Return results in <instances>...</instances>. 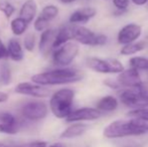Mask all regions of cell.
<instances>
[{
	"label": "cell",
	"mask_w": 148,
	"mask_h": 147,
	"mask_svg": "<svg viewBox=\"0 0 148 147\" xmlns=\"http://www.w3.org/2000/svg\"><path fill=\"white\" fill-rule=\"evenodd\" d=\"M84 74L75 68H58L51 71L43 72L31 77L32 83L40 86H59L80 82Z\"/></svg>",
	"instance_id": "6da1fadb"
},
{
	"label": "cell",
	"mask_w": 148,
	"mask_h": 147,
	"mask_svg": "<svg viewBox=\"0 0 148 147\" xmlns=\"http://www.w3.org/2000/svg\"><path fill=\"white\" fill-rule=\"evenodd\" d=\"M104 136L107 138H122L126 136H137L148 133V124L138 119L117 120L104 129Z\"/></svg>",
	"instance_id": "7a4b0ae2"
},
{
	"label": "cell",
	"mask_w": 148,
	"mask_h": 147,
	"mask_svg": "<svg viewBox=\"0 0 148 147\" xmlns=\"http://www.w3.org/2000/svg\"><path fill=\"white\" fill-rule=\"evenodd\" d=\"M75 91L64 88L55 92L49 100V108L53 115L60 119H66L73 111Z\"/></svg>",
	"instance_id": "3957f363"
},
{
	"label": "cell",
	"mask_w": 148,
	"mask_h": 147,
	"mask_svg": "<svg viewBox=\"0 0 148 147\" xmlns=\"http://www.w3.org/2000/svg\"><path fill=\"white\" fill-rule=\"evenodd\" d=\"M72 38L79 43L89 46H100L107 43L108 37L103 34H95L91 29L79 24H71Z\"/></svg>",
	"instance_id": "277c9868"
},
{
	"label": "cell",
	"mask_w": 148,
	"mask_h": 147,
	"mask_svg": "<svg viewBox=\"0 0 148 147\" xmlns=\"http://www.w3.org/2000/svg\"><path fill=\"white\" fill-rule=\"evenodd\" d=\"M53 63L59 68H66L75 61L79 55L80 47L78 43L69 41L60 47L53 49Z\"/></svg>",
	"instance_id": "5b68a950"
},
{
	"label": "cell",
	"mask_w": 148,
	"mask_h": 147,
	"mask_svg": "<svg viewBox=\"0 0 148 147\" xmlns=\"http://www.w3.org/2000/svg\"><path fill=\"white\" fill-rule=\"evenodd\" d=\"M86 65L89 69L100 74H120L124 71V66L120 61L115 59H100L88 57Z\"/></svg>",
	"instance_id": "8992f818"
},
{
	"label": "cell",
	"mask_w": 148,
	"mask_h": 147,
	"mask_svg": "<svg viewBox=\"0 0 148 147\" xmlns=\"http://www.w3.org/2000/svg\"><path fill=\"white\" fill-rule=\"evenodd\" d=\"M120 101L126 107L132 110L143 109L148 107V96L145 95L140 89L127 88L120 94Z\"/></svg>",
	"instance_id": "52a82bcc"
},
{
	"label": "cell",
	"mask_w": 148,
	"mask_h": 147,
	"mask_svg": "<svg viewBox=\"0 0 148 147\" xmlns=\"http://www.w3.org/2000/svg\"><path fill=\"white\" fill-rule=\"evenodd\" d=\"M49 113L47 104L41 101H30L21 107V114L25 119L38 121L45 119Z\"/></svg>",
	"instance_id": "ba28073f"
},
{
	"label": "cell",
	"mask_w": 148,
	"mask_h": 147,
	"mask_svg": "<svg viewBox=\"0 0 148 147\" xmlns=\"http://www.w3.org/2000/svg\"><path fill=\"white\" fill-rule=\"evenodd\" d=\"M14 92L20 95L33 97V98H47L51 95V90L45 88V86L28 82L19 83L14 89Z\"/></svg>",
	"instance_id": "9c48e42d"
},
{
	"label": "cell",
	"mask_w": 148,
	"mask_h": 147,
	"mask_svg": "<svg viewBox=\"0 0 148 147\" xmlns=\"http://www.w3.org/2000/svg\"><path fill=\"white\" fill-rule=\"evenodd\" d=\"M142 34V28L136 23H129L125 25L118 32L117 40L120 44L125 45L135 42Z\"/></svg>",
	"instance_id": "30bf717a"
},
{
	"label": "cell",
	"mask_w": 148,
	"mask_h": 147,
	"mask_svg": "<svg viewBox=\"0 0 148 147\" xmlns=\"http://www.w3.org/2000/svg\"><path fill=\"white\" fill-rule=\"evenodd\" d=\"M102 116V112L97 108H85L77 109L72 111L71 114L66 118V122H80V121H92V120L99 119Z\"/></svg>",
	"instance_id": "8fae6325"
},
{
	"label": "cell",
	"mask_w": 148,
	"mask_h": 147,
	"mask_svg": "<svg viewBox=\"0 0 148 147\" xmlns=\"http://www.w3.org/2000/svg\"><path fill=\"white\" fill-rule=\"evenodd\" d=\"M116 80L121 85V87L131 89L138 88L143 83L139 72L136 69H133V68H130V69L124 70L123 72H121Z\"/></svg>",
	"instance_id": "7c38bea8"
},
{
	"label": "cell",
	"mask_w": 148,
	"mask_h": 147,
	"mask_svg": "<svg viewBox=\"0 0 148 147\" xmlns=\"http://www.w3.org/2000/svg\"><path fill=\"white\" fill-rule=\"evenodd\" d=\"M19 121L9 112H0V133L16 134L19 130Z\"/></svg>",
	"instance_id": "4fadbf2b"
},
{
	"label": "cell",
	"mask_w": 148,
	"mask_h": 147,
	"mask_svg": "<svg viewBox=\"0 0 148 147\" xmlns=\"http://www.w3.org/2000/svg\"><path fill=\"white\" fill-rule=\"evenodd\" d=\"M56 34H57V29L53 28H47L41 32L38 41V49L43 57H47L53 51V46Z\"/></svg>",
	"instance_id": "5bb4252c"
},
{
	"label": "cell",
	"mask_w": 148,
	"mask_h": 147,
	"mask_svg": "<svg viewBox=\"0 0 148 147\" xmlns=\"http://www.w3.org/2000/svg\"><path fill=\"white\" fill-rule=\"evenodd\" d=\"M97 14V10L94 7H84L76 10L71 14L69 21L71 24H83L87 23L91 18L95 17Z\"/></svg>",
	"instance_id": "9a60e30c"
},
{
	"label": "cell",
	"mask_w": 148,
	"mask_h": 147,
	"mask_svg": "<svg viewBox=\"0 0 148 147\" xmlns=\"http://www.w3.org/2000/svg\"><path fill=\"white\" fill-rule=\"evenodd\" d=\"M6 51H7V57H10L12 61L21 62L24 59L23 47L16 38L9 39L7 46H6Z\"/></svg>",
	"instance_id": "2e32d148"
},
{
	"label": "cell",
	"mask_w": 148,
	"mask_h": 147,
	"mask_svg": "<svg viewBox=\"0 0 148 147\" xmlns=\"http://www.w3.org/2000/svg\"><path fill=\"white\" fill-rule=\"evenodd\" d=\"M37 13V3L35 0H25L19 10V17L31 23Z\"/></svg>",
	"instance_id": "e0dca14e"
},
{
	"label": "cell",
	"mask_w": 148,
	"mask_h": 147,
	"mask_svg": "<svg viewBox=\"0 0 148 147\" xmlns=\"http://www.w3.org/2000/svg\"><path fill=\"white\" fill-rule=\"evenodd\" d=\"M72 38V29H71V24L70 25H62L59 29H57V34H56V38L53 41V49L60 47V45L64 44V43L69 42Z\"/></svg>",
	"instance_id": "ac0fdd59"
},
{
	"label": "cell",
	"mask_w": 148,
	"mask_h": 147,
	"mask_svg": "<svg viewBox=\"0 0 148 147\" xmlns=\"http://www.w3.org/2000/svg\"><path fill=\"white\" fill-rule=\"evenodd\" d=\"M88 129V126L86 124L83 123H76L73 124V125L69 126L62 134H60V137L62 138H75L81 136L85 133Z\"/></svg>",
	"instance_id": "d6986e66"
},
{
	"label": "cell",
	"mask_w": 148,
	"mask_h": 147,
	"mask_svg": "<svg viewBox=\"0 0 148 147\" xmlns=\"http://www.w3.org/2000/svg\"><path fill=\"white\" fill-rule=\"evenodd\" d=\"M118 100L113 96H105L97 103V109L101 112H112L118 108Z\"/></svg>",
	"instance_id": "ffe728a7"
},
{
	"label": "cell",
	"mask_w": 148,
	"mask_h": 147,
	"mask_svg": "<svg viewBox=\"0 0 148 147\" xmlns=\"http://www.w3.org/2000/svg\"><path fill=\"white\" fill-rule=\"evenodd\" d=\"M28 25H29V23L27 21H25L23 18L16 17L14 19H12L11 22H10V29H11L12 34L14 36H22L27 30Z\"/></svg>",
	"instance_id": "44dd1931"
},
{
	"label": "cell",
	"mask_w": 148,
	"mask_h": 147,
	"mask_svg": "<svg viewBox=\"0 0 148 147\" xmlns=\"http://www.w3.org/2000/svg\"><path fill=\"white\" fill-rule=\"evenodd\" d=\"M145 46H146V42L145 41H135V42L123 45L120 51V53L123 55H135V53L143 51L145 49Z\"/></svg>",
	"instance_id": "7402d4cb"
},
{
	"label": "cell",
	"mask_w": 148,
	"mask_h": 147,
	"mask_svg": "<svg viewBox=\"0 0 148 147\" xmlns=\"http://www.w3.org/2000/svg\"><path fill=\"white\" fill-rule=\"evenodd\" d=\"M59 12H60V10L58 6L53 5V4H49V5H45V7L42 8V10H41L39 15L49 22L53 19H55V18L59 15Z\"/></svg>",
	"instance_id": "603a6c76"
},
{
	"label": "cell",
	"mask_w": 148,
	"mask_h": 147,
	"mask_svg": "<svg viewBox=\"0 0 148 147\" xmlns=\"http://www.w3.org/2000/svg\"><path fill=\"white\" fill-rule=\"evenodd\" d=\"M0 82L4 86H7L12 82L11 68L7 63H3L0 66Z\"/></svg>",
	"instance_id": "cb8c5ba5"
},
{
	"label": "cell",
	"mask_w": 148,
	"mask_h": 147,
	"mask_svg": "<svg viewBox=\"0 0 148 147\" xmlns=\"http://www.w3.org/2000/svg\"><path fill=\"white\" fill-rule=\"evenodd\" d=\"M130 68L139 70H147L148 71V59L143 57H133L129 59Z\"/></svg>",
	"instance_id": "d4e9b609"
},
{
	"label": "cell",
	"mask_w": 148,
	"mask_h": 147,
	"mask_svg": "<svg viewBox=\"0 0 148 147\" xmlns=\"http://www.w3.org/2000/svg\"><path fill=\"white\" fill-rule=\"evenodd\" d=\"M0 11L5 15L7 19H9L15 12V7L8 0H0Z\"/></svg>",
	"instance_id": "484cf974"
},
{
	"label": "cell",
	"mask_w": 148,
	"mask_h": 147,
	"mask_svg": "<svg viewBox=\"0 0 148 147\" xmlns=\"http://www.w3.org/2000/svg\"><path fill=\"white\" fill-rule=\"evenodd\" d=\"M127 116L133 118V119H138L141 121H148V107L143 109H137V110H132L128 112Z\"/></svg>",
	"instance_id": "4316f807"
},
{
	"label": "cell",
	"mask_w": 148,
	"mask_h": 147,
	"mask_svg": "<svg viewBox=\"0 0 148 147\" xmlns=\"http://www.w3.org/2000/svg\"><path fill=\"white\" fill-rule=\"evenodd\" d=\"M35 44H36V39H35V36L33 34H27L25 36L23 39V46L25 49V51H34V47H35Z\"/></svg>",
	"instance_id": "83f0119b"
},
{
	"label": "cell",
	"mask_w": 148,
	"mask_h": 147,
	"mask_svg": "<svg viewBox=\"0 0 148 147\" xmlns=\"http://www.w3.org/2000/svg\"><path fill=\"white\" fill-rule=\"evenodd\" d=\"M49 22L47 20H45L43 17H41L40 15H38L36 17V19L33 22V26H34V29L36 31L42 32L43 30H45L47 28H49Z\"/></svg>",
	"instance_id": "f1b7e54d"
},
{
	"label": "cell",
	"mask_w": 148,
	"mask_h": 147,
	"mask_svg": "<svg viewBox=\"0 0 148 147\" xmlns=\"http://www.w3.org/2000/svg\"><path fill=\"white\" fill-rule=\"evenodd\" d=\"M113 5L117 8V10L126 11L129 6V0H113Z\"/></svg>",
	"instance_id": "f546056e"
},
{
	"label": "cell",
	"mask_w": 148,
	"mask_h": 147,
	"mask_svg": "<svg viewBox=\"0 0 148 147\" xmlns=\"http://www.w3.org/2000/svg\"><path fill=\"white\" fill-rule=\"evenodd\" d=\"M104 85L107 86L108 88L113 89V90H119L121 88V85L119 84L118 81L115 80V79H106L104 81Z\"/></svg>",
	"instance_id": "4dcf8cb0"
},
{
	"label": "cell",
	"mask_w": 148,
	"mask_h": 147,
	"mask_svg": "<svg viewBox=\"0 0 148 147\" xmlns=\"http://www.w3.org/2000/svg\"><path fill=\"white\" fill-rule=\"evenodd\" d=\"M47 142L45 141H34V142H28V143H23L16 145L14 147H45Z\"/></svg>",
	"instance_id": "1f68e13d"
},
{
	"label": "cell",
	"mask_w": 148,
	"mask_h": 147,
	"mask_svg": "<svg viewBox=\"0 0 148 147\" xmlns=\"http://www.w3.org/2000/svg\"><path fill=\"white\" fill-rule=\"evenodd\" d=\"M5 57H7V51H6V46L4 45V43L0 39V59H3Z\"/></svg>",
	"instance_id": "d6a6232c"
},
{
	"label": "cell",
	"mask_w": 148,
	"mask_h": 147,
	"mask_svg": "<svg viewBox=\"0 0 148 147\" xmlns=\"http://www.w3.org/2000/svg\"><path fill=\"white\" fill-rule=\"evenodd\" d=\"M138 89H140L145 95L148 96V83H142L140 87H138Z\"/></svg>",
	"instance_id": "836d02e7"
},
{
	"label": "cell",
	"mask_w": 148,
	"mask_h": 147,
	"mask_svg": "<svg viewBox=\"0 0 148 147\" xmlns=\"http://www.w3.org/2000/svg\"><path fill=\"white\" fill-rule=\"evenodd\" d=\"M8 98H9V96H8L5 92H1V91H0V103L6 102V101L8 100Z\"/></svg>",
	"instance_id": "e575fe53"
},
{
	"label": "cell",
	"mask_w": 148,
	"mask_h": 147,
	"mask_svg": "<svg viewBox=\"0 0 148 147\" xmlns=\"http://www.w3.org/2000/svg\"><path fill=\"white\" fill-rule=\"evenodd\" d=\"M135 5H138V6H142L144 4H146L148 2V0H131Z\"/></svg>",
	"instance_id": "d590c367"
},
{
	"label": "cell",
	"mask_w": 148,
	"mask_h": 147,
	"mask_svg": "<svg viewBox=\"0 0 148 147\" xmlns=\"http://www.w3.org/2000/svg\"><path fill=\"white\" fill-rule=\"evenodd\" d=\"M62 3L64 4H70V3H73V2H75L76 0H60Z\"/></svg>",
	"instance_id": "8d00e7d4"
},
{
	"label": "cell",
	"mask_w": 148,
	"mask_h": 147,
	"mask_svg": "<svg viewBox=\"0 0 148 147\" xmlns=\"http://www.w3.org/2000/svg\"><path fill=\"white\" fill-rule=\"evenodd\" d=\"M49 147H64V146L60 145V144H55V145H51V146H49Z\"/></svg>",
	"instance_id": "74e56055"
},
{
	"label": "cell",
	"mask_w": 148,
	"mask_h": 147,
	"mask_svg": "<svg viewBox=\"0 0 148 147\" xmlns=\"http://www.w3.org/2000/svg\"><path fill=\"white\" fill-rule=\"evenodd\" d=\"M0 147H9V146H6V145H4V144L0 143Z\"/></svg>",
	"instance_id": "f35d334b"
}]
</instances>
